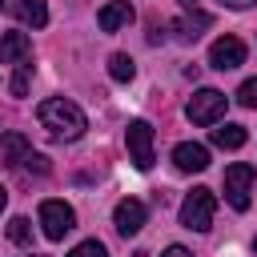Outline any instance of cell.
Wrapping results in <instances>:
<instances>
[{
    "mask_svg": "<svg viewBox=\"0 0 257 257\" xmlns=\"http://www.w3.org/2000/svg\"><path fill=\"white\" fill-rule=\"evenodd\" d=\"M209 64H213L217 72H229V68L245 64V44H241L237 36H217L213 48H209Z\"/></svg>",
    "mask_w": 257,
    "mask_h": 257,
    "instance_id": "cell-8",
    "label": "cell"
},
{
    "mask_svg": "<svg viewBox=\"0 0 257 257\" xmlns=\"http://www.w3.org/2000/svg\"><path fill=\"white\" fill-rule=\"evenodd\" d=\"M245 124H221V128H213V145L217 149H241L245 145Z\"/></svg>",
    "mask_w": 257,
    "mask_h": 257,
    "instance_id": "cell-15",
    "label": "cell"
},
{
    "mask_svg": "<svg viewBox=\"0 0 257 257\" xmlns=\"http://www.w3.org/2000/svg\"><path fill=\"white\" fill-rule=\"evenodd\" d=\"M68 257H108V249L92 237V241H80L76 249H68Z\"/></svg>",
    "mask_w": 257,
    "mask_h": 257,
    "instance_id": "cell-19",
    "label": "cell"
},
{
    "mask_svg": "<svg viewBox=\"0 0 257 257\" xmlns=\"http://www.w3.org/2000/svg\"><path fill=\"white\" fill-rule=\"evenodd\" d=\"M225 108H229V96L217 92V88H201V92H193L189 104H185V112H189L193 124H217V120L225 116Z\"/></svg>",
    "mask_w": 257,
    "mask_h": 257,
    "instance_id": "cell-3",
    "label": "cell"
},
{
    "mask_svg": "<svg viewBox=\"0 0 257 257\" xmlns=\"http://www.w3.org/2000/svg\"><path fill=\"white\" fill-rule=\"evenodd\" d=\"M32 257H36V253H32Z\"/></svg>",
    "mask_w": 257,
    "mask_h": 257,
    "instance_id": "cell-27",
    "label": "cell"
},
{
    "mask_svg": "<svg viewBox=\"0 0 257 257\" xmlns=\"http://www.w3.org/2000/svg\"><path fill=\"white\" fill-rule=\"evenodd\" d=\"M161 257H193V253H189V249H185V245H169V249H165V253H161Z\"/></svg>",
    "mask_w": 257,
    "mask_h": 257,
    "instance_id": "cell-22",
    "label": "cell"
},
{
    "mask_svg": "<svg viewBox=\"0 0 257 257\" xmlns=\"http://www.w3.org/2000/svg\"><path fill=\"white\" fill-rule=\"evenodd\" d=\"M36 116H40V124H44L56 141H76V137H84V128H88L80 104H72V100H64V96H48V100L36 108Z\"/></svg>",
    "mask_w": 257,
    "mask_h": 257,
    "instance_id": "cell-1",
    "label": "cell"
},
{
    "mask_svg": "<svg viewBox=\"0 0 257 257\" xmlns=\"http://www.w3.org/2000/svg\"><path fill=\"white\" fill-rule=\"evenodd\" d=\"M16 16H20L24 24H32V28H44V24H48V4H44V0H20V4H16Z\"/></svg>",
    "mask_w": 257,
    "mask_h": 257,
    "instance_id": "cell-14",
    "label": "cell"
},
{
    "mask_svg": "<svg viewBox=\"0 0 257 257\" xmlns=\"http://www.w3.org/2000/svg\"><path fill=\"white\" fill-rule=\"evenodd\" d=\"M225 8H249V4H257V0H221Z\"/></svg>",
    "mask_w": 257,
    "mask_h": 257,
    "instance_id": "cell-23",
    "label": "cell"
},
{
    "mask_svg": "<svg viewBox=\"0 0 257 257\" xmlns=\"http://www.w3.org/2000/svg\"><path fill=\"white\" fill-rule=\"evenodd\" d=\"M40 225H44V237H48V241H60L64 233L76 229V213H72V205H64V201H44V205H40Z\"/></svg>",
    "mask_w": 257,
    "mask_h": 257,
    "instance_id": "cell-6",
    "label": "cell"
},
{
    "mask_svg": "<svg viewBox=\"0 0 257 257\" xmlns=\"http://www.w3.org/2000/svg\"><path fill=\"white\" fill-rule=\"evenodd\" d=\"M32 60V36L28 32H4L0 36V64H24Z\"/></svg>",
    "mask_w": 257,
    "mask_h": 257,
    "instance_id": "cell-10",
    "label": "cell"
},
{
    "mask_svg": "<svg viewBox=\"0 0 257 257\" xmlns=\"http://www.w3.org/2000/svg\"><path fill=\"white\" fill-rule=\"evenodd\" d=\"M249 193H253V165L233 161L225 169V201L233 209H249Z\"/></svg>",
    "mask_w": 257,
    "mask_h": 257,
    "instance_id": "cell-5",
    "label": "cell"
},
{
    "mask_svg": "<svg viewBox=\"0 0 257 257\" xmlns=\"http://www.w3.org/2000/svg\"><path fill=\"white\" fill-rule=\"evenodd\" d=\"M237 100H241L245 108H257V76H249V80L237 88Z\"/></svg>",
    "mask_w": 257,
    "mask_h": 257,
    "instance_id": "cell-20",
    "label": "cell"
},
{
    "mask_svg": "<svg viewBox=\"0 0 257 257\" xmlns=\"http://www.w3.org/2000/svg\"><path fill=\"white\" fill-rule=\"evenodd\" d=\"M20 165H28L32 173H48V157H40V153H28V157H24Z\"/></svg>",
    "mask_w": 257,
    "mask_h": 257,
    "instance_id": "cell-21",
    "label": "cell"
},
{
    "mask_svg": "<svg viewBox=\"0 0 257 257\" xmlns=\"http://www.w3.org/2000/svg\"><path fill=\"white\" fill-rule=\"evenodd\" d=\"M213 213H217V197H213V189L197 185L193 193H185V201H181V225H185V229H193V233L213 229Z\"/></svg>",
    "mask_w": 257,
    "mask_h": 257,
    "instance_id": "cell-2",
    "label": "cell"
},
{
    "mask_svg": "<svg viewBox=\"0 0 257 257\" xmlns=\"http://www.w3.org/2000/svg\"><path fill=\"white\" fill-rule=\"evenodd\" d=\"M253 249H257V241H253Z\"/></svg>",
    "mask_w": 257,
    "mask_h": 257,
    "instance_id": "cell-26",
    "label": "cell"
},
{
    "mask_svg": "<svg viewBox=\"0 0 257 257\" xmlns=\"http://www.w3.org/2000/svg\"><path fill=\"white\" fill-rule=\"evenodd\" d=\"M173 165L181 173H201V169H209V149L197 145V141H181L173 149Z\"/></svg>",
    "mask_w": 257,
    "mask_h": 257,
    "instance_id": "cell-9",
    "label": "cell"
},
{
    "mask_svg": "<svg viewBox=\"0 0 257 257\" xmlns=\"http://www.w3.org/2000/svg\"><path fill=\"white\" fill-rule=\"evenodd\" d=\"M169 28L177 32V40L193 44V40H197V36H201V32L209 28V16H205V12H193V16H181V20H173Z\"/></svg>",
    "mask_w": 257,
    "mask_h": 257,
    "instance_id": "cell-13",
    "label": "cell"
},
{
    "mask_svg": "<svg viewBox=\"0 0 257 257\" xmlns=\"http://www.w3.org/2000/svg\"><path fill=\"white\" fill-rule=\"evenodd\" d=\"M0 8H4V0H0Z\"/></svg>",
    "mask_w": 257,
    "mask_h": 257,
    "instance_id": "cell-25",
    "label": "cell"
},
{
    "mask_svg": "<svg viewBox=\"0 0 257 257\" xmlns=\"http://www.w3.org/2000/svg\"><path fill=\"white\" fill-rule=\"evenodd\" d=\"M145 217H149V209H145V201H137V197H124V201H116V209H112V225H116L120 237H137V233L145 229Z\"/></svg>",
    "mask_w": 257,
    "mask_h": 257,
    "instance_id": "cell-7",
    "label": "cell"
},
{
    "mask_svg": "<svg viewBox=\"0 0 257 257\" xmlns=\"http://www.w3.org/2000/svg\"><path fill=\"white\" fill-rule=\"evenodd\" d=\"M4 205H8V189L0 185V213H4Z\"/></svg>",
    "mask_w": 257,
    "mask_h": 257,
    "instance_id": "cell-24",
    "label": "cell"
},
{
    "mask_svg": "<svg viewBox=\"0 0 257 257\" xmlns=\"http://www.w3.org/2000/svg\"><path fill=\"white\" fill-rule=\"evenodd\" d=\"M28 80H32V60H24V64H16V72H12V96H28Z\"/></svg>",
    "mask_w": 257,
    "mask_h": 257,
    "instance_id": "cell-17",
    "label": "cell"
},
{
    "mask_svg": "<svg viewBox=\"0 0 257 257\" xmlns=\"http://www.w3.org/2000/svg\"><path fill=\"white\" fill-rule=\"evenodd\" d=\"M133 4L128 0H108L100 12H96V24H100V32H120L124 24H133Z\"/></svg>",
    "mask_w": 257,
    "mask_h": 257,
    "instance_id": "cell-11",
    "label": "cell"
},
{
    "mask_svg": "<svg viewBox=\"0 0 257 257\" xmlns=\"http://www.w3.org/2000/svg\"><path fill=\"white\" fill-rule=\"evenodd\" d=\"M28 153H32V145H28V137H24V133H4V137H0V161L20 165Z\"/></svg>",
    "mask_w": 257,
    "mask_h": 257,
    "instance_id": "cell-12",
    "label": "cell"
},
{
    "mask_svg": "<svg viewBox=\"0 0 257 257\" xmlns=\"http://www.w3.org/2000/svg\"><path fill=\"white\" fill-rule=\"evenodd\" d=\"M124 145H128V161L145 173L153 169V124L149 120H133L124 128Z\"/></svg>",
    "mask_w": 257,
    "mask_h": 257,
    "instance_id": "cell-4",
    "label": "cell"
},
{
    "mask_svg": "<svg viewBox=\"0 0 257 257\" xmlns=\"http://www.w3.org/2000/svg\"><path fill=\"white\" fill-rule=\"evenodd\" d=\"M108 76H112V80H120V84H128V80L137 76L133 56H128V52H112V56H108Z\"/></svg>",
    "mask_w": 257,
    "mask_h": 257,
    "instance_id": "cell-16",
    "label": "cell"
},
{
    "mask_svg": "<svg viewBox=\"0 0 257 257\" xmlns=\"http://www.w3.org/2000/svg\"><path fill=\"white\" fill-rule=\"evenodd\" d=\"M8 237H12L16 245H32V221H28V217H12V221H8Z\"/></svg>",
    "mask_w": 257,
    "mask_h": 257,
    "instance_id": "cell-18",
    "label": "cell"
}]
</instances>
